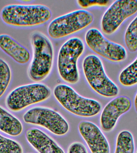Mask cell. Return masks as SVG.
Instances as JSON below:
<instances>
[{
	"mask_svg": "<svg viewBox=\"0 0 137 153\" xmlns=\"http://www.w3.org/2000/svg\"><path fill=\"white\" fill-rule=\"evenodd\" d=\"M52 13L42 4H8L1 10V16L5 25L17 28L39 27L49 22Z\"/></svg>",
	"mask_w": 137,
	"mask_h": 153,
	"instance_id": "1",
	"label": "cell"
},
{
	"mask_svg": "<svg viewBox=\"0 0 137 153\" xmlns=\"http://www.w3.org/2000/svg\"><path fill=\"white\" fill-rule=\"evenodd\" d=\"M31 42L32 56L29 67L28 75L32 81L40 82L46 79L52 70L54 48L49 38L41 32H34Z\"/></svg>",
	"mask_w": 137,
	"mask_h": 153,
	"instance_id": "2",
	"label": "cell"
},
{
	"mask_svg": "<svg viewBox=\"0 0 137 153\" xmlns=\"http://www.w3.org/2000/svg\"><path fill=\"white\" fill-rule=\"evenodd\" d=\"M85 50L84 42L76 37L68 39L60 48L57 59V70L60 77L65 82L75 84L79 81L78 62Z\"/></svg>",
	"mask_w": 137,
	"mask_h": 153,
	"instance_id": "3",
	"label": "cell"
},
{
	"mask_svg": "<svg viewBox=\"0 0 137 153\" xmlns=\"http://www.w3.org/2000/svg\"><path fill=\"white\" fill-rule=\"evenodd\" d=\"M94 20L93 14L88 11L77 10L52 20L48 26V34L54 40L65 39L88 28Z\"/></svg>",
	"mask_w": 137,
	"mask_h": 153,
	"instance_id": "4",
	"label": "cell"
},
{
	"mask_svg": "<svg viewBox=\"0 0 137 153\" xmlns=\"http://www.w3.org/2000/svg\"><path fill=\"white\" fill-rule=\"evenodd\" d=\"M84 76L89 86L96 93L106 98L119 94V87L108 77L100 59L96 55L86 56L82 63Z\"/></svg>",
	"mask_w": 137,
	"mask_h": 153,
	"instance_id": "5",
	"label": "cell"
},
{
	"mask_svg": "<svg viewBox=\"0 0 137 153\" xmlns=\"http://www.w3.org/2000/svg\"><path fill=\"white\" fill-rule=\"evenodd\" d=\"M53 94L62 107L79 117H94L98 114L102 110V105L98 101L81 96L67 85H56L54 88Z\"/></svg>",
	"mask_w": 137,
	"mask_h": 153,
	"instance_id": "6",
	"label": "cell"
},
{
	"mask_svg": "<svg viewBox=\"0 0 137 153\" xmlns=\"http://www.w3.org/2000/svg\"><path fill=\"white\" fill-rule=\"evenodd\" d=\"M51 94L50 88L43 84L23 85L17 87L8 94L6 106L13 112H19L28 106L47 100Z\"/></svg>",
	"mask_w": 137,
	"mask_h": 153,
	"instance_id": "7",
	"label": "cell"
},
{
	"mask_svg": "<svg viewBox=\"0 0 137 153\" xmlns=\"http://www.w3.org/2000/svg\"><path fill=\"white\" fill-rule=\"evenodd\" d=\"M87 47L95 54L112 63H120L127 57L126 48L121 44L106 38L97 28L88 30L85 35Z\"/></svg>",
	"mask_w": 137,
	"mask_h": 153,
	"instance_id": "8",
	"label": "cell"
},
{
	"mask_svg": "<svg viewBox=\"0 0 137 153\" xmlns=\"http://www.w3.org/2000/svg\"><path fill=\"white\" fill-rule=\"evenodd\" d=\"M23 119L25 123L43 127L57 136L66 134L69 125L58 112L48 108L37 106L25 112Z\"/></svg>",
	"mask_w": 137,
	"mask_h": 153,
	"instance_id": "9",
	"label": "cell"
},
{
	"mask_svg": "<svg viewBox=\"0 0 137 153\" xmlns=\"http://www.w3.org/2000/svg\"><path fill=\"white\" fill-rule=\"evenodd\" d=\"M137 13V0H117L111 4L101 19V30L111 36L120 28L124 22Z\"/></svg>",
	"mask_w": 137,
	"mask_h": 153,
	"instance_id": "10",
	"label": "cell"
},
{
	"mask_svg": "<svg viewBox=\"0 0 137 153\" xmlns=\"http://www.w3.org/2000/svg\"><path fill=\"white\" fill-rule=\"evenodd\" d=\"M132 106L130 99L124 96L116 97L109 101L101 113L100 124L102 130L106 132L112 131L119 118L129 112Z\"/></svg>",
	"mask_w": 137,
	"mask_h": 153,
	"instance_id": "11",
	"label": "cell"
},
{
	"mask_svg": "<svg viewBox=\"0 0 137 153\" xmlns=\"http://www.w3.org/2000/svg\"><path fill=\"white\" fill-rule=\"evenodd\" d=\"M78 130L91 153H110L108 140L96 124L83 121L79 123Z\"/></svg>",
	"mask_w": 137,
	"mask_h": 153,
	"instance_id": "12",
	"label": "cell"
},
{
	"mask_svg": "<svg viewBox=\"0 0 137 153\" xmlns=\"http://www.w3.org/2000/svg\"><path fill=\"white\" fill-rule=\"evenodd\" d=\"M26 138L38 153H65L52 138L39 129H29L26 133Z\"/></svg>",
	"mask_w": 137,
	"mask_h": 153,
	"instance_id": "13",
	"label": "cell"
},
{
	"mask_svg": "<svg viewBox=\"0 0 137 153\" xmlns=\"http://www.w3.org/2000/svg\"><path fill=\"white\" fill-rule=\"evenodd\" d=\"M0 49L18 64H27L31 59L29 50L8 35L0 34Z\"/></svg>",
	"mask_w": 137,
	"mask_h": 153,
	"instance_id": "14",
	"label": "cell"
},
{
	"mask_svg": "<svg viewBox=\"0 0 137 153\" xmlns=\"http://www.w3.org/2000/svg\"><path fill=\"white\" fill-rule=\"evenodd\" d=\"M0 130L11 136H18L23 131L20 121L0 106Z\"/></svg>",
	"mask_w": 137,
	"mask_h": 153,
	"instance_id": "15",
	"label": "cell"
},
{
	"mask_svg": "<svg viewBox=\"0 0 137 153\" xmlns=\"http://www.w3.org/2000/svg\"><path fill=\"white\" fill-rule=\"evenodd\" d=\"M134 138L127 130L120 131L117 136L114 153H135Z\"/></svg>",
	"mask_w": 137,
	"mask_h": 153,
	"instance_id": "16",
	"label": "cell"
},
{
	"mask_svg": "<svg viewBox=\"0 0 137 153\" xmlns=\"http://www.w3.org/2000/svg\"><path fill=\"white\" fill-rule=\"evenodd\" d=\"M118 81L121 85L125 87H132L137 85V57L120 72Z\"/></svg>",
	"mask_w": 137,
	"mask_h": 153,
	"instance_id": "17",
	"label": "cell"
},
{
	"mask_svg": "<svg viewBox=\"0 0 137 153\" xmlns=\"http://www.w3.org/2000/svg\"><path fill=\"white\" fill-rule=\"evenodd\" d=\"M124 43L128 51L131 53L137 51V16L131 22L124 34Z\"/></svg>",
	"mask_w": 137,
	"mask_h": 153,
	"instance_id": "18",
	"label": "cell"
},
{
	"mask_svg": "<svg viewBox=\"0 0 137 153\" xmlns=\"http://www.w3.org/2000/svg\"><path fill=\"white\" fill-rule=\"evenodd\" d=\"M11 78L10 67L4 60L0 58V98L5 93Z\"/></svg>",
	"mask_w": 137,
	"mask_h": 153,
	"instance_id": "19",
	"label": "cell"
},
{
	"mask_svg": "<svg viewBox=\"0 0 137 153\" xmlns=\"http://www.w3.org/2000/svg\"><path fill=\"white\" fill-rule=\"evenodd\" d=\"M0 153H23L21 145L0 134Z\"/></svg>",
	"mask_w": 137,
	"mask_h": 153,
	"instance_id": "20",
	"label": "cell"
},
{
	"mask_svg": "<svg viewBox=\"0 0 137 153\" xmlns=\"http://www.w3.org/2000/svg\"><path fill=\"white\" fill-rule=\"evenodd\" d=\"M111 1L108 0H78L77 4L81 8L84 9L92 7H107Z\"/></svg>",
	"mask_w": 137,
	"mask_h": 153,
	"instance_id": "21",
	"label": "cell"
},
{
	"mask_svg": "<svg viewBox=\"0 0 137 153\" xmlns=\"http://www.w3.org/2000/svg\"><path fill=\"white\" fill-rule=\"evenodd\" d=\"M67 153H88V152L86 147L83 143L75 142L68 147Z\"/></svg>",
	"mask_w": 137,
	"mask_h": 153,
	"instance_id": "22",
	"label": "cell"
},
{
	"mask_svg": "<svg viewBox=\"0 0 137 153\" xmlns=\"http://www.w3.org/2000/svg\"><path fill=\"white\" fill-rule=\"evenodd\" d=\"M133 105H134V109L137 113V92L133 99Z\"/></svg>",
	"mask_w": 137,
	"mask_h": 153,
	"instance_id": "23",
	"label": "cell"
},
{
	"mask_svg": "<svg viewBox=\"0 0 137 153\" xmlns=\"http://www.w3.org/2000/svg\"><path fill=\"white\" fill-rule=\"evenodd\" d=\"M135 153H137V149Z\"/></svg>",
	"mask_w": 137,
	"mask_h": 153,
	"instance_id": "24",
	"label": "cell"
}]
</instances>
